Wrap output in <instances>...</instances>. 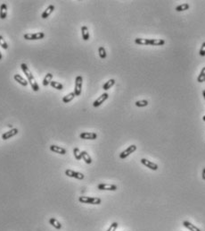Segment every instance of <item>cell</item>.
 I'll return each mask as SVG.
<instances>
[{"mask_svg":"<svg viewBox=\"0 0 205 231\" xmlns=\"http://www.w3.org/2000/svg\"><path fill=\"white\" fill-rule=\"evenodd\" d=\"M21 68H22V70L23 71L24 74L26 75V77H27V79H28V82L30 83V86H31L32 90H33L34 91H38L39 86H38V82H36V80H35L33 74H31L30 70L29 69L28 66H27L26 64L22 63V64L21 65Z\"/></svg>","mask_w":205,"mask_h":231,"instance_id":"cell-1","label":"cell"},{"mask_svg":"<svg viewBox=\"0 0 205 231\" xmlns=\"http://www.w3.org/2000/svg\"><path fill=\"white\" fill-rule=\"evenodd\" d=\"M79 201L81 203H87V204H100L102 200L98 197H89V196H79Z\"/></svg>","mask_w":205,"mask_h":231,"instance_id":"cell-2","label":"cell"},{"mask_svg":"<svg viewBox=\"0 0 205 231\" xmlns=\"http://www.w3.org/2000/svg\"><path fill=\"white\" fill-rule=\"evenodd\" d=\"M82 83H83V78L82 76L79 75L76 77L75 80V89H74V93L76 96H79L81 94V90H82Z\"/></svg>","mask_w":205,"mask_h":231,"instance_id":"cell-3","label":"cell"},{"mask_svg":"<svg viewBox=\"0 0 205 231\" xmlns=\"http://www.w3.org/2000/svg\"><path fill=\"white\" fill-rule=\"evenodd\" d=\"M45 33L44 32H38V33H26L24 34L23 38L27 40H38L44 39Z\"/></svg>","mask_w":205,"mask_h":231,"instance_id":"cell-4","label":"cell"},{"mask_svg":"<svg viewBox=\"0 0 205 231\" xmlns=\"http://www.w3.org/2000/svg\"><path fill=\"white\" fill-rule=\"evenodd\" d=\"M65 175L67 176L73 177V178H76V179H79V180H82L85 177V176L82 173L74 171V170H71V169H66L65 170Z\"/></svg>","mask_w":205,"mask_h":231,"instance_id":"cell-5","label":"cell"},{"mask_svg":"<svg viewBox=\"0 0 205 231\" xmlns=\"http://www.w3.org/2000/svg\"><path fill=\"white\" fill-rule=\"evenodd\" d=\"M136 146L135 144H132V145L128 146L125 151H123V152L120 154V158H121V160H124V159H126L128 156H129L131 153H133L134 152H136Z\"/></svg>","mask_w":205,"mask_h":231,"instance_id":"cell-6","label":"cell"},{"mask_svg":"<svg viewBox=\"0 0 205 231\" xmlns=\"http://www.w3.org/2000/svg\"><path fill=\"white\" fill-rule=\"evenodd\" d=\"M108 98H109V94L107 93V92H105V93H102L100 97H98V98L94 101L93 106H94L95 108H97V107L101 106Z\"/></svg>","mask_w":205,"mask_h":231,"instance_id":"cell-7","label":"cell"},{"mask_svg":"<svg viewBox=\"0 0 205 231\" xmlns=\"http://www.w3.org/2000/svg\"><path fill=\"white\" fill-rule=\"evenodd\" d=\"M99 190H107V191H116L117 186L112 184H99L97 186Z\"/></svg>","mask_w":205,"mask_h":231,"instance_id":"cell-8","label":"cell"},{"mask_svg":"<svg viewBox=\"0 0 205 231\" xmlns=\"http://www.w3.org/2000/svg\"><path fill=\"white\" fill-rule=\"evenodd\" d=\"M79 137L84 140H95L97 138V134L92 132H83L79 134Z\"/></svg>","mask_w":205,"mask_h":231,"instance_id":"cell-9","label":"cell"},{"mask_svg":"<svg viewBox=\"0 0 205 231\" xmlns=\"http://www.w3.org/2000/svg\"><path fill=\"white\" fill-rule=\"evenodd\" d=\"M140 161H141V163L144 166H145L146 168H150L152 170H157L159 168V167H158V165L156 163L152 162V161H150V160H148L146 159H141Z\"/></svg>","mask_w":205,"mask_h":231,"instance_id":"cell-10","label":"cell"},{"mask_svg":"<svg viewBox=\"0 0 205 231\" xmlns=\"http://www.w3.org/2000/svg\"><path fill=\"white\" fill-rule=\"evenodd\" d=\"M18 133H19V130L17 128H13L12 130H10L8 132H6L5 133L2 134V139L3 140H8V139H10L11 137L18 134Z\"/></svg>","mask_w":205,"mask_h":231,"instance_id":"cell-11","label":"cell"},{"mask_svg":"<svg viewBox=\"0 0 205 231\" xmlns=\"http://www.w3.org/2000/svg\"><path fill=\"white\" fill-rule=\"evenodd\" d=\"M50 151L55 152V153H58V154H62V155L66 154V150L64 148H62V147L57 146V145H51Z\"/></svg>","mask_w":205,"mask_h":231,"instance_id":"cell-12","label":"cell"},{"mask_svg":"<svg viewBox=\"0 0 205 231\" xmlns=\"http://www.w3.org/2000/svg\"><path fill=\"white\" fill-rule=\"evenodd\" d=\"M55 11V6H53V5H50L44 12H43V14L41 15V17L43 18V19H46L47 17H49L50 16V15L52 14L53 12Z\"/></svg>","mask_w":205,"mask_h":231,"instance_id":"cell-13","label":"cell"},{"mask_svg":"<svg viewBox=\"0 0 205 231\" xmlns=\"http://www.w3.org/2000/svg\"><path fill=\"white\" fill-rule=\"evenodd\" d=\"M14 79L18 83H20L22 86H24V87H26V86L28 85V83H29L28 81H26L22 76H21V75L18 74H16L14 75Z\"/></svg>","mask_w":205,"mask_h":231,"instance_id":"cell-14","label":"cell"},{"mask_svg":"<svg viewBox=\"0 0 205 231\" xmlns=\"http://www.w3.org/2000/svg\"><path fill=\"white\" fill-rule=\"evenodd\" d=\"M6 16H7V6L6 4L3 3L0 6V18L4 20L6 18Z\"/></svg>","mask_w":205,"mask_h":231,"instance_id":"cell-15","label":"cell"},{"mask_svg":"<svg viewBox=\"0 0 205 231\" xmlns=\"http://www.w3.org/2000/svg\"><path fill=\"white\" fill-rule=\"evenodd\" d=\"M183 226H184L185 227L188 228L190 231H201V229H200L199 227H197L196 226L193 225L192 223H190L189 221H186V220L183 221Z\"/></svg>","mask_w":205,"mask_h":231,"instance_id":"cell-16","label":"cell"},{"mask_svg":"<svg viewBox=\"0 0 205 231\" xmlns=\"http://www.w3.org/2000/svg\"><path fill=\"white\" fill-rule=\"evenodd\" d=\"M165 44V40L162 39H150L151 46H162Z\"/></svg>","mask_w":205,"mask_h":231,"instance_id":"cell-17","label":"cell"},{"mask_svg":"<svg viewBox=\"0 0 205 231\" xmlns=\"http://www.w3.org/2000/svg\"><path fill=\"white\" fill-rule=\"evenodd\" d=\"M49 223H50V225H52L56 229H61L62 228V224L56 218H51L49 219Z\"/></svg>","mask_w":205,"mask_h":231,"instance_id":"cell-18","label":"cell"},{"mask_svg":"<svg viewBox=\"0 0 205 231\" xmlns=\"http://www.w3.org/2000/svg\"><path fill=\"white\" fill-rule=\"evenodd\" d=\"M52 79H53V74H51V73H48L47 74H45V78H44V80H43V82H42L43 86H47V85H49L50 82H52V81H51Z\"/></svg>","mask_w":205,"mask_h":231,"instance_id":"cell-19","label":"cell"},{"mask_svg":"<svg viewBox=\"0 0 205 231\" xmlns=\"http://www.w3.org/2000/svg\"><path fill=\"white\" fill-rule=\"evenodd\" d=\"M81 156H82L83 160H84L87 164H91V163H92V159H91L90 155H89L86 151L81 152Z\"/></svg>","mask_w":205,"mask_h":231,"instance_id":"cell-20","label":"cell"},{"mask_svg":"<svg viewBox=\"0 0 205 231\" xmlns=\"http://www.w3.org/2000/svg\"><path fill=\"white\" fill-rule=\"evenodd\" d=\"M75 97H76V95H75V93H74V91H73V92H71V93L67 94L66 96H64V97L63 98V102H64V103H69V102H71Z\"/></svg>","mask_w":205,"mask_h":231,"instance_id":"cell-21","label":"cell"},{"mask_svg":"<svg viewBox=\"0 0 205 231\" xmlns=\"http://www.w3.org/2000/svg\"><path fill=\"white\" fill-rule=\"evenodd\" d=\"M81 33H82V38L84 40H88L89 39V32H88V29L87 26H82L81 27Z\"/></svg>","mask_w":205,"mask_h":231,"instance_id":"cell-22","label":"cell"},{"mask_svg":"<svg viewBox=\"0 0 205 231\" xmlns=\"http://www.w3.org/2000/svg\"><path fill=\"white\" fill-rule=\"evenodd\" d=\"M115 84V80L114 79H110L109 81H107L104 86H102V89H104V90H108L109 89H111L113 85Z\"/></svg>","mask_w":205,"mask_h":231,"instance_id":"cell-23","label":"cell"},{"mask_svg":"<svg viewBox=\"0 0 205 231\" xmlns=\"http://www.w3.org/2000/svg\"><path fill=\"white\" fill-rule=\"evenodd\" d=\"M135 43L138 45H150V39H141L137 38L135 39Z\"/></svg>","mask_w":205,"mask_h":231,"instance_id":"cell-24","label":"cell"},{"mask_svg":"<svg viewBox=\"0 0 205 231\" xmlns=\"http://www.w3.org/2000/svg\"><path fill=\"white\" fill-rule=\"evenodd\" d=\"M50 85L52 86L53 88H55V89L58 90H62L64 89V85H63L61 82H59L52 81V82H50Z\"/></svg>","mask_w":205,"mask_h":231,"instance_id":"cell-25","label":"cell"},{"mask_svg":"<svg viewBox=\"0 0 205 231\" xmlns=\"http://www.w3.org/2000/svg\"><path fill=\"white\" fill-rule=\"evenodd\" d=\"M190 7V6L186 3L185 4H182V5H179L176 7V11L177 12H183V11H186V10H188Z\"/></svg>","mask_w":205,"mask_h":231,"instance_id":"cell-26","label":"cell"},{"mask_svg":"<svg viewBox=\"0 0 205 231\" xmlns=\"http://www.w3.org/2000/svg\"><path fill=\"white\" fill-rule=\"evenodd\" d=\"M205 81V66L201 70V73L199 74V76L197 77V82H202Z\"/></svg>","mask_w":205,"mask_h":231,"instance_id":"cell-27","label":"cell"},{"mask_svg":"<svg viewBox=\"0 0 205 231\" xmlns=\"http://www.w3.org/2000/svg\"><path fill=\"white\" fill-rule=\"evenodd\" d=\"M98 53H99V57H100L102 59L106 58L107 54H106V50H105V49L104 47H100V48L98 49Z\"/></svg>","mask_w":205,"mask_h":231,"instance_id":"cell-28","label":"cell"},{"mask_svg":"<svg viewBox=\"0 0 205 231\" xmlns=\"http://www.w3.org/2000/svg\"><path fill=\"white\" fill-rule=\"evenodd\" d=\"M148 101H146V100H143V101H136V103H135V105L136 106V107H138V108H144V107H146V106H148Z\"/></svg>","mask_w":205,"mask_h":231,"instance_id":"cell-29","label":"cell"},{"mask_svg":"<svg viewBox=\"0 0 205 231\" xmlns=\"http://www.w3.org/2000/svg\"><path fill=\"white\" fill-rule=\"evenodd\" d=\"M73 154H74V157L77 160H80L82 159V156H81V152L79 151V148H74L73 149Z\"/></svg>","mask_w":205,"mask_h":231,"instance_id":"cell-30","label":"cell"},{"mask_svg":"<svg viewBox=\"0 0 205 231\" xmlns=\"http://www.w3.org/2000/svg\"><path fill=\"white\" fill-rule=\"evenodd\" d=\"M0 46L4 49V50H7L8 49V45H7V43L6 42V40H5V39L0 35Z\"/></svg>","mask_w":205,"mask_h":231,"instance_id":"cell-31","label":"cell"},{"mask_svg":"<svg viewBox=\"0 0 205 231\" xmlns=\"http://www.w3.org/2000/svg\"><path fill=\"white\" fill-rule=\"evenodd\" d=\"M118 226H119V224H118L117 222H113L112 225L110 226V227H109L106 231H115V230L117 229Z\"/></svg>","mask_w":205,"mask_h":231,"instance_id":"cell-32","label":"cell"},{"mask_svg":"<svg viewBox=\"0 0 205 231\" xmlns=\"http://www.w3.org/2000/svg\"><path fill=\"white\" fill-rule=\"evenodd\" d=\"M201 57H205V42H203L201 44V47L200 49V52H199Z\"/></svg>","mask_w":205,"mask_h":231,"instance_id":"cell-33","label":"cell"},{"mask_svg":"<svg viewBox=\"0 0 205 231\" xmlns=\"http://www.w3.org/2000/svg\"><path fill=\"white\" fill-rule=\"evenodd\" d=\"M202 179L203 180H205V168H203V169H202Z\"/></svg>","mask_w":205,"mask_h":231,"instance_id":"cell-34","label":"cell"},{"mask_svg":"<svg viewBox=\"0 0 205 231\" xmlns=\"http://www.w3.org/2000/svg\"><path fill=\"white\" fill-rule=\"evenodd\" d=\"M202 96H203V98H204V100H205V90H202Z\"/></svg>","mask_w":205,"mask_h":231,"instance_id":"cell-35","label":"cell"},{"mask_svg":"<svg viewBox=\"0 0 205 231\" xmlns=\"http://www.w3.org/2000/svg\"><path fill=\"white\" fill-rule=\"evenodd\" d=\"M2 59V54H1V52H0V60Z\"/></svg>","mask_w":205,"mask_h":231,"instance_id":"cell-36","label":"cell"},{"mask_svg":"<svg viewBox=\"0 0 205 231\" xmlns=\"http://www.w3.org/2000/svg\"><path fill=\"white\" fill-rule=\"evenodd\" d=\"M202 119H203V121H205V116H203V117H202Z\"/></svg>","mask_w":205,"mask_h":231,"instance_id":"cell-37","label":"cell"},{"mask_svg":"<svg viewBox=\"0 0 205 231\" xmlns=\"http://www.w3.org/2000/svg\"><path fill=\"white\" fill-rule=\"evenodd\" d=\"M204 82H205V81H204Z\"/></svg>","mask_w":205,"mask_h":231,"instance_id":"cell-38","label":"cell"}]
</instances>
